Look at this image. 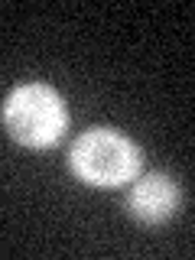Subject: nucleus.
<instances>
[{"mask_svg": "<svg viewBox=\"0 0 195 260\" xmlns=\"http://www.w3.org/2000/svg\"><path fill=\"white\" fill-rule=\"evenodd\" d=\"M143 153L114 127H88L69 150V169L91 189H120L140 176Z\"/></svg>", "mask_w": 195, "mask_h": 260, "instance_id": "obj_1", "label": "nucleus"}, {"mask_svg": "<svg viewBox=\"0 0 195 260\" xmlns=\"http://www.w3.org/2000/svg\"><path fill=\"white\" fill-rule=\"evenodd\" d=\"M0 120L13 143L26 146V150H49L69 130V108L52 85L26 81L4 98Z\"/></svg>", "mask_w": 195, "mask_h": 260, "instance_id": "obj_2", "label": "nucleus"}, {"mask_svg": "<svg viewBox=\"0 0 195 260\" xmlns=\"http://www.w3.org/2000/svg\"><path fill=\"white\" fill-rule=\"evenodd\" d=\"M179 202H182V192H179V182L173 176L146 173L130 182L124 205H127V215L137 218L140 224H162L179 211Z\"/></svg>", "mask_w": 195, "mask_h": 260, "instance_id": "obj_3", "label": "nucleus"}]
</instances>
